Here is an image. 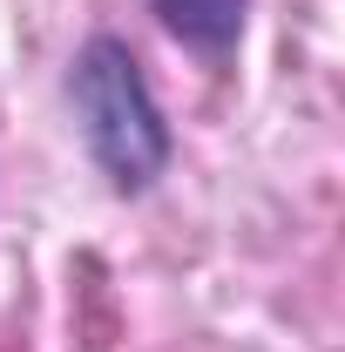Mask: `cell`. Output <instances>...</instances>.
Returning a JSON list of instances; mask_svg holds the SVG:
<instances>
[{"mask_svg":"<svg viewBox=\"0 0 345 352\" xmlns=\"http://www.w3.org/2000/svg\"><path fill=\"white\" fill-rule=\"evenodd\" d=\"M68 102H75V122H82V142L95 156V170L109 176L122 197L149 190L170 170V156H176L170 116L149 95L142 61L129 54V41H115V34L82 41L75 68H68Z\"/></svg>","mask_w":345,"mask_h":352,"instance_id":"1","label":"cell"},{"mask_svg":"<svg viewBox=\"0 0 345 352\" xmlns=\"http://www.w3.org/2000/svg\"><path fill=\"white\" fill-rule=\"evenodd\" d=\"M149 7L183 47H197L210 61H223L244 41V14H251V0H149Z\"/></svg>","mask_w":345,"mask_h":352,"instance_id":"2","label":"cell"}]
</instances>
